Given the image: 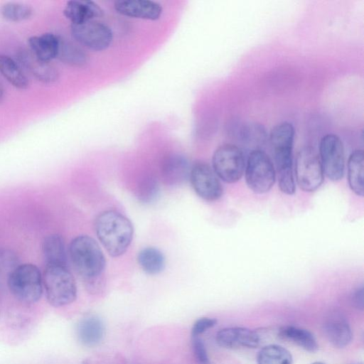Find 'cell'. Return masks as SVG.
Instances as JSON below:
<instances>
[{
    "instance_id": "1",
    "label": "cell",
    "mask_w": 364,
    "mask_h": 364,
    "mask_svg": "<svg viewBox=\"0 0 364 364\" xmlns=\"http://www.w3.org/2000/svg\"><path fill=\"white\" fill-rule=\"evenodd\" d=\"M98 240L108 254L117 257L124 254L132 243L134 228L121 213L109 210L102 212L95 224Z\"/></svg>"
},
{
    "instance_id": "2",
    "label": "cell",
    "mask_w": 364,
    "mask_h": 364,
    "mask_svg": "<svg viewBox=\"0 0 364 364\" xmlns=\"http://www.w3.org/2000/svg\"><path fill=\"white\" fill-rule=\"evenodd\" d=\"M294 139V126L288 122L275 125L269 134L280 190L292 195L295 192V182L292 171V149Z\"/></svg>"
},
{
    "instance_id": "3",
    "label": "cell",
    "mask_w": 364,
    "mask_h": 364,
    "mask_svg": "<svg viewBox=\"0 0 364 364\" xmlns=\"http://www.w3.org/2000/svg\"><path fill=\"white\" fill-rule=\"evenodd\" d=\"M69 255L77 273L85 284L102 278L106 260L98 243L90 236L82 235L73 238Z\"/></svg>"
},
{
    "instance_id": "4",
    "label": "cell",
    "mask_w": 364,
    "mask_h": 364,
    "mask_svg": "<svg viewBox=\"0 0 364 364\" xmlns=\"http://www.w3.org/2000/svg\"><path fill=\"white\" fill-rule=\"evenodd\" d=\"M43 284L48 302L55 307L67 306L76 299L75 280L68 266H46Z\"/></svg>"
},
{
    "instance_id": "5",
    "label": "cell",
    "mask_w": 364,
    "mask_h": 364,
    "mask_svg": "<svg viewBox=\"0 0 364 364\" xmlns=\"http://www.w3.org/2000/svg\"><path fill=\"white\" fill-rule=\"evenodd\" d=\"M7 284L12 295L24 303L36 302L43 293V276L38 267L31 263L18 265L8 275Z\"/></svg>"
},
{
    "instance_id": "6",
    "label": "cell",
    "mask_w": 364,
    "mask_h": 364,
    "mask_svg": "<svg viewBox=\"0 0 364 364\" xmlns=\"http://www.w3.org/2000/svg\"><path fill=\"white\" fill-rule=\"evenodd\" d=\"M247 186L259 194L268 192L274 186L276 171L270 157L262 150H252L245 167Z\"/></svg>"
},
{
    "instance_id": "7",
    "label": "cell",
    "mask_w": 364,
    "mask_h": 364,
    "mask_svg": "<svg viewBox=\"0 0 364 364\" xmlns=\"http://www.w3.org/2000/svg\"><path fill=\"white\" fill-rule=\"evenodd\" d=\"M212 164L218 177L229 183L239 181L245 168L243 152L232 144H225L218 147L213 153Z\"/></svg>"
},
{
    "instance_id": "8",
    "label": "cell",
    "mask_w": 364,
    "mask_h": 364,
    "mask_svg": "<svg viewBox=\"0 0 364 364\" xmlns=\"http://www.w3.org/2000/svg\"><path fill=\"white\" fill-rule=\"evenodd\" d=\"M295 175L298 186L304 191H315L322 184L324 174L321 161L311 147H304L297 153Z\"/></svg>"
},
{
    "instance_id": "9",
    "label": "cell",
    "mask_w": 364,
    "mask_h": 364,
    "mask_svg": "<svg viewBox=\"0 0 364 364\" xmlns=\"http://www.w3.org/2000/svg\"><path fill=\"white\" fill-rule=\"evenodd\" d=\"M320 161L323 174L330 180H341L344 174L345 154L341 139L334 134L323 136L319 145Z\"/></svg>"
},
{
    "instance_id": "10",
    "label": "cell",
    "mask_w": 364,
    "mask_h": 364,
    "mask_svg": "<svg viewBox=\"0 0 364 364\" xmlns=\"http://www.w3.org/2000/svg\"><path fill=\"white\" fill-rule=\"evenodd\" d=\"M70 32L80 44L94 51L106 50L113 40L112 29L107 24L96 20L71 24Z\"/></svg>"
},
{
    "instance_id": "11",
    "label": "cell",
    "mask_w": 364,
    "mask_h": 364,
    "mask_svg": "<svg viewBox=\"0 0 364 364\" xmlns=\"http://www.w3.org/2000/svg\"><path fill=\"white\" fill-rule=\"evenodd\" d=\"M189 180L196 194L205 200H216L223 194L219 178L206 163L196 162L191 167Z\"/></svg>"
},
{
    "instance_id": "12",
    "label": "cell",
    "mask_w": 364,
    "mask_h": 364,
    "mask_svg": "<svg viewBox=\"0 0 364 364\" xmlns=\"http://www.w3.org/2000/svg\"><path fill=\"white\" fill-rule=\"evenodd\" d=\"M218 346L225 348H254L260 343L259 336L253 330L245 327H228L220 329L215 335Z\"/></svg>"
},
{
    "instance_id": "13",
    "label": "cell",
    "mask_w": 364,
    "mask_h": 364,
    "mask_svg": "<svg viewBox=\"0 0 364 364\" xmlns=\"http://www.w3.org/2000/svg\"><path fill=\"white\" fill-rule=\"evenodd\" d=\"M114 9L120 15L149 21L158 20L163 12L161 4L151 0H119Z\"/></svg>"
},
{
    "instance_id": "14",
    "label": "cell",
    "mask_w": 364,
    "mask_h": 364,
    "mask_svg": "<svg viewBox=\"0 0 364 364\" xmlns=\"http://www.w3.org/2000/svg\"><path fill=\"white\" fill-rule=\"evenodd\" d=\"M323 332L329 342L336 348H344L352 341L353 332L347 318L341 312L329 314L323 324Z\"/></svg>"
},
{
    "instance_id": "15",
    "label": "cell",
    "mask_w": 364,
    "mask_h": 364,
    "mask_svg": "<svg viewBox=\"0 0 364 364\" xmlns=\"http://www.w3.org/2000/svg\"><path fill=\"white\" fill-rule=\"evenodd\" d=\"M191 167L183 156L173 154L167 156L161 163V178L169 186L181 185L189 179Z\"/></svg>"
},
{
    "instance_id": "16",
    "label": "cell",
    "mask_w": 364,
    "mask_h": 364,
    "mask_svg": "<svg viewBox=\"0 0 364 364\" xmlns=\"http://www.w3.org/2000/svg\"><path fill=\"white\" fill-rule=\"evenodd\" d=\"M76 333L77 339L82 345L86 347L97 346L105 336L104 322L97 315H87L78 322Z\"/></svg>"
},
{
    "instance_id": "17",
    "label": "cell",
    "mask_w": 364,
    "mask_h": 364,
    "mask_svg": "<svg viewBox=\"0 0 364 364\" xmlns=\"http://www.w3.org/2000/svg\"><path fill=\"white\" fill-rule=\"evenodd\" d=\"M102 10L95 1L72 0L66 3L63 14L71 24L94 21L102 16Z\"/></svg>"
},
{
    "instance_id": "18",
    "label": "cell",
    "mask_w": 364,
    "mask_h": 364,
    "mask_svg": "<svg viewBox=\"0 0 364 364\" xmlns=\"http://www.w3.org/2000/svg\"><path fill=\"white\" fill-rule=\"evenodd\" d=\"M20 65L25 68L38 80L51 83L58 78V72L48 62L43 61L35 56L31 50H22L18 55Z\"/></svg>"
},
{
    "instance_id": "19",
    "label": "cell",
    "mask_w": 364,
    "mask_h": 364,
    "mask_svg": "<svg viewBox=\"0 0 364 364\" xmlns=\"http://www.w3.org/2000/svg\"><path fill=\"white\" fill-rule=\"evenodd\" d=\"M60 38L52 33L31 36L28 39L31 52L38 59L50 62L58 57Z\"/></svg>"
},
{
    "instance_id": "20",
    "label": "cell",
    "mask_w": 364,
    "mask_h": 364,
    "mask_svg": "<svg viewBox=\"0 0 364 364\" xmlns=\"http://www.w3.org/2000/svg\"><path fill=\"white\" fill-rule=\"evenodd\" d=\"M279 336L288 341L304 350L314 353L318 349V344L314 335L308 329L295 326H284L278 332Z\"/></svg>"
},
{
    "instance_id": "21",
    "label": "cell",
    "mask_w": 364,
    "mask_h": 364,
    "mask_svg": "<svg viewBox=\"0 0 364 364\" xmlns=\"http://www.w3.org/2000/svg\"><path fill=\"white\" fill-rule=\"evenodd\" d=\"M42 250L46 266H68L64 240L58 234L46 236L43 242Z\"/></svg>"
},
{
    "instance_id": "22",
    "label": "cell",
    "mask_w": 364,
    "mask_h": 364,
    "mask_svg": "<svg viewBox=\"0 0 364 364\" xmlns=\"http://www.w3.org/2000/svg\"><path fill=\"white\" fill-rule=\"evenodd\" d=\"M348 184L357 196L364 195V153L361 149L353 151L348 161Z\"/></svg>"
},
{
    "instance_id": "23",
    "label": "cell",
    "mask_w": 364,
    "mask_h": 364,
    "mask_svg": "<svg viewBox=\"0 0 364 364\" xmlns=\"http://www.w3.org/2000/svg\"><path fill=\"white\" fill-rule=\"evenodd\" d=\"M137 262L142 270L150 275L161 273L166 265L164 254L154 247H146L141 250L137 255Z\"/></svg>"
},
{
    "instance_id": "24",
    "label": "cell",
    "mask_w": 364,
    "mask_h": 364,
    "mask_svg": "<svg viewBox=\"0 0 364 364\" xmlns=\"http://www.w3.org/2000/svg\"><path fill=\"white\" fill-rule=\"evenodd\" d=\"M0 73L15 87L23 90L28 87V78L20 65L8 55H0Z\"/></svg>"
},
{
    "instance_id": "25",
    "label": "cell",
    "mask_w": 364,
    "mask_h": 364,
    "mask_svg": "<svg viewBox=\"0 0 364 364\" xmlns=\"http://www.w3.org/2000/svg\"><path fill=\"white\" fill-rule=\"evenodd\" d=\"M257 364H292L291 353L284 347L270 344L264 346L258 353Z\"/></svg>"
},
{
    "instance_id": "26",
    "label": "cell",
    "mask_w": 364,
    "mask_h": 364,
    "mask_svg": "<svg viewBox=\"0 0 364 364\" xmlns=\"http://www.w3.org/2000/svg\"><path fill=\"white\" fill-rule=\"evenodd\" d=\"M239 137L245 144L257 146L265 142L267 134L262 124L257 122H247L240 127Z\"/></svg>"
},
{
    "instance_id": "27",
    "label": "cell",
    "mask_w": 364,
    "mask_h": 364,
    "mask_svg": "<svg viewBox=\"0 0 364 364\" xmlns=\"http://www.w3.org/2000/svg\"><path fill=\"white\" fill-rule=\"evenodd\" d=\"M58 57L65 63L74 66H82L87 62V55L80 48L61 38Z\"/></svg>"
},
{
    "instance_id": "28",
    "label": "cell",
    "mask_w": 364,
    "mask_h": 364,
    "mask_svg": "<svg viewBox=\"0 0 364 364\" xmlns=\"http://www.w3.org/2000/svg\"><path fill=\"white\" fill-rule=\"evenodd\" d=\"M2 17L9 21L18 22L28 19L33 14L31 8L16 2L6 3L0 9Z\"/></svg>"
},
{
    "instance_id": "29",
    "label": "cell",
    "mask_w": 364,
    "mask_h": 364,
    "mask_svg": "<svg viewBox=\"0 0 364 364\" xmlns=\"http://www.w3.org/2000/svg\"><path fill=\"white\" fill-rule=\"evenodd\" d=\"M159 185L155 176H144L139 182L137 198L141 203L147 204L154 201L159 196Z\"/></svg>"
},
{
    "instance_id": "30",
    "label": "cell",
    "mask_w": 364,
    "mask_h": 364,
    "mask_svg": "<svg viewBox=\"0 0 364 364\" xmlns=\"http://www.w3.org/2000/svg\"><path fill=\"white\" fill-rule=\"evenodd\" d=\"M18 265V257L14 252L9 250H0V272L9 274Z\"/></svg>"
},
{
    "instance_id": "31",
    "label": "cell",
    "mask_w": 364,
    "mask_h": 364,
    "mask_svg": "<svg viewBox=\"0 0 364 364\" xmlns=\"http://www.w3.org/2000/svg\"><path fill=\"white\" fill-rule=\"evenodd\" d=\"M192 350L198 364H210V359L205 343L200 337H192Z\"/></svg>"
},
{
    "instance_id": "32",
    "label": "cell",
    "mask_w": 364,
    "mask_h": 364,
    "mask_svg": "<svg viewBox=\"0 0 364 364\" xmlns=\"http://www.w3.org/2000/svg\"><path fill=\"white\" fill-rule=\"evenodd\" d=\"M217 320L210 317H202L197 319L191 328V337H200L201 334L208 329L214 327Z\"/></svg>"
},
{
    "instance_id": "33",
    "label": "cell",
    "mask_w": 364,
    "mask_h": 364,
    "mask_svg": "<svg viewBox=\"0 0 364 364\" xmlns=\"http://www.w3.org/2000/svg\"><path fill=\"white\" fill-rule=\"evenodd\" d=\"M352 301L353 304L358 309H363V287H360L357 289L352 296Z\"/></svg>"
},
{
    "instance_id": "34",
    "label": "cell",
    "mask_w": 364,
    "mask_h": 364,
    "mask_svg": "<svg viewBox=\"0 0 364 364\" xmlns=\"http://www.w3.org/2000/svg\"><path fill=\"white\" fill-rule=\"evenodd\" d=\"M2 96H3V89H2L1 85L0 83V100L2 98Z\"/></svg>"
},
{
    "instance_id": "35",
    "label": "cell",
    "mask_w": 364,
    "mask_h": 364,
    "mask_svg": "<svg viewBox=\"0 0 364 364\" xmlns=\"http://www.w3.org/2000/svg\"><path fill=\"white\" fill-rule=\"evenodd\" d=\"M311 364H325V363H323L322 362H314V363H313Z\"/></svg>"
}]
</instances>
